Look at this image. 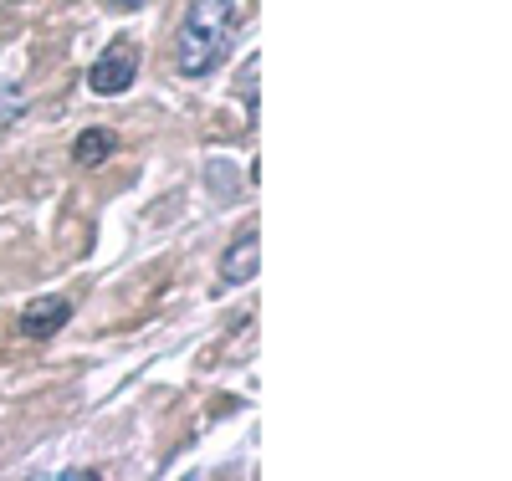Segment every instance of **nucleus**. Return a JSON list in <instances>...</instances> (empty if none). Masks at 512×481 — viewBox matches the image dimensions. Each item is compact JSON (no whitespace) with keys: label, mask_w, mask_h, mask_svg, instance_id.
I'll return each instance as SVG.
<instances>
[{"label":"nucleus","mask_w":512,"mask_h":481,"mask_svg":"<svg viewBox=\"0 0 512 481\" xmlns=\"http://www.w3.org/2000/svg\"><path fill=\"white\" fill-rule=\"evenodd\" d=\"M231 41H236V6L231 0H195L190 16L180 21V36H175V72L180 77L216 72L221 57L231 52Z\"/></svg>","instance_id":"obj_1"},{"label":"nucleus","mask_w":512,"mask_h":481,"mask_svg":"<svg viewBox=\"0 0 512 481\" xmlns=\"http://www.w3.org/2000/svg\"><path fill=\"white\" fill-rule=\"evenodd\" d=\"M134 77H139V52L128 47V41L108 47V52L88 67V87H93L98 98H118L123 87H134Z\"/></svg>","instance_id":"obj_2"},{"label":"nucleus","mask_w":512,"mask_h":481,"mask_svg":"<svg viewBox=\"0 0 512 481\" xmlns=\"http://www.w3.org/2000/svg\"><path fill=\"white\" fill-rule=\"evenodd\" d=\"M67 318H72L67 297H41V302H31V308L16 318V333L31 338V343H47V338H57L67 328Z\"/></svg>","instance_id":"obj_3"},{"label":"nucleus","mask_w":512,"mask_h":481,"mask_svg":"<svg viewBox=\"0 0 512 481\" xmlns=\"http://www.w3.org/2000/svg\"><path fill=\"white\" fill-rule=\"evenodd\" d=\"M256 256H262V236H256V231L236 236V241L226 246V256H221V282H226V287H246V282L256 277Z\"/></svg>","instance_id":"obj_4"},{"label":"nucleus","mask_w":512,"mask_h":481,"mask_svg":"<svg viewBox=\"0 0 512 481\" xmlns=\"http://www.w3.org/2000/svg\"><path fill=\"white\" fill-rule=\"evenodd\" d=\"M113 149H118L113 128H82V139L72 144V159L77 164H103V159H113Z\"/></svg>","instance_id":"obj_5"},{"label":"nucleus","mask_w":512,"mask_h":481,"mask_svg":"<svg viewBox=\"0 0 512 481\" xmlns=\"http://www.w3.org/2000/svg\"><path fill=\"white\" fill-rule=\"evenodd\" d=\"M21 93H16V87H6V82H0V128H6V123H16L21 118Z\"/></svg>","instance_id":"obj_6"},{"label":"nucleus","mask_w":512,"mask_h":481,"mask_svg":"<svg viewBox=\"0 0 512 481\" xmlns=\"http://www.w3.org/2000/svg\"><path fill=\"white\" fill-rule=\"evenodd\" d=\"M118 6H149V0H118Z\"/></svg>","instance_id":"obj_7"}]
</instances>
